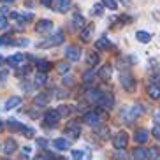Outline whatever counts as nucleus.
Here are the masks:
<instances>
[{"label":"nucleus","instance_id":"obj_5","mask_svg":"<svg viewBox=\"0 0 160 160\" xmlns=\"http://www.w3.org/2000/svg\"><path fill=\"white\" fill-rule=\"evenodd\" d=\"M127 142H128V136H127V132H125V130H120L118 134H114L113 146L116 148V150H125Z\"/></svg>","mask_w":160,"mask_h":160},{"label":"nucleus","instance_id":"obj_41","mask_svg":"<svg viewBox=\"0 0 160 160\" xmlns=\"http://www.w3.org/2000/svg\"><path fill=\"white\" fill-rule=\"evenodd\" d=\"M37 144L41 146V148H46V146H48V141H46V139H42V137H41V139H37Z\"/></svg>","mask_w":160,"mask_h":160},{"label":"nucleus","instance_id":"obj_43","mask_svg":"<svg viewBox=\"0 0 160 160\" xmlns=\"http://www.w3.org/2000/svg\"><path fill=\"white\" fill-rule=\"evenodd\" d=\"M63 85H65V86H71L72 85V78H71V76H69V78H67V76L63 78Z\"/></svg>","mask_w":160,"mask_h":160},{"label":"nucleus","instance_id":"obj_12","mask_svg":"<svg viewBox=\"0 0 160 160\" xmlns=\"http://www.w3.org/2000/svg\"><path fill=\"white\" fill-rule=\"evenodd\" d=\"M148 139H150V132L146 130V128H137V130L134 132V141H136L137 144H144Z\"/></svg>","mask_w":160,"mask_h":160},{"label":"nucleus","instance_id":"obj_37","mask_svg":"<svg viewBox=\"0 0 160 160\" xmlns=\"http://www.w3.org/2000/svg\"><path fill=\"white\" fill-rule=\"evenodd\" d=\"M21 134H23V136H27V137H32L33 134H35V132H33V128H30V127H23Z\"/></svg>","mask_w":160,"mask_h":160},{"label":"nucleus","instance_id":"obj_34","mask_svg":"<svg viewBox=\"0 0 160 160\" xmlns=\"http://www.w3.org/2000/svg\"><path fill=\"white\" fill-rule=\"evenodd\" d=\"M58 113H60V116H67V114L72 113V108H69V106H60L58 108Z\"/></svg>","mask_w":160,"mask_h":160},{"label":"nucleus","instance_id":"obj_19","mask_svg":"<svg viewBox=\"0 0 160 160\" xmlns=\"http://www.w3.org/2000/svg\"><path fill=\"white\" fill-rule=\"evenodd\" d=\"M25 60V55L23 53H16V55H12V57H9L7 58V65H11V67H16V65H19L21 62Z\"/></svg>","mask_w":160,"mask_h":160},{"label":"nucleus","instance_id":"obj_7","mask_svg":"<svg viewBox=\"0 0 160 160\" xmlns=\"http://www.w3.org/2000/svg\"><path fill=\"white\" fill-rule=\"evenodd\" d=\"M81 48L79 46H67L65 48V60L67 62H79L81 58Z\"/></svg>","mask_w":160,"mask_h":160},{"label":"nucleus","instance_id":"obj_33","mask_svg":"<svg viewBox=\"0 0 160 160\" xmlns=\"http://www.w3.org/2000/svg\"><path fill=\"white\" fill-rule=\"evenodd\" d=\"M12 44H16V42L11 41L9 35H0V46H12Z\"/></svg>","mask_w":160,"mask_h":160},{"label":"nucleus","instance_id":"obj_36","mask_svg":"<svg viewBox=\"0 0 160 160\" xmlns=\"http://www.w3.org/2000/svg\"><path fill=\"white\" fill-rule=\"evenodd\" d=\"M153 137H155V139H158L160 141V123H157V125H153Z\"/></svg>","mask_w":160,"mask_h":160},{"label":"nucleus","instance_id":"obj_22","mask_svg":"<svg viewBox=\"0 0 160 160\" xmlns=\"http://www.w3.org/2000/svg\"><path fill=\"white\" fill-rule=\"evenodd\" d=\"M53 146L57 150H69V139H65V137H57L53 141Z\"/></svg>","mask_w":160,"mask_h":160},{"label":"nucleus","instance_id":"obj_20","mask_svg":"<svg viewBox=\"0 0 160 160\" xmlns=\"http://www.w3.org/2000/svg\"><path fill=\"white\" fill-rule=\"evenodd\" d=\"M16 148H18L16 141L12 139V137H9V139L5 141V144H4V153H5V155H11V153H14V151H16Z\"/></svg>","mask_w":160,"mask_h":160},{"label":"nucleus","instance_id":"obj_18","mask_svg":"<svg viewBox=\"0 0 160 160\" xmlns=\"http://www.w3.org/2000/svg\"><path fill=\"white\" fill-rule=\"evenodd\" d=\"M71 5H72V0H58L53 7H55V11H58V12H67V11L71 9Z\"/></svg>","mask_w":160,"mask_h":160},{"label":"nucleus","instance_id":"obj_32","mask_svg":"<svg viewBox=\"0 0 160 160\" xmlns=\"http://www.w3.org/2000/svg\"><path fill=\"white\" fill-rule=\"evenodd\" d=\"M102 5H104V7H108V9H111V11H116L118 9L116 0H102Z\"/></svg>","mask_w":160,"mask_h":160},{"label":"nucleus","instance_id":"obj_21","mask_svg":"<svg viewBox=\"0 0 160 160\" xmlns=\"http://www.w3.org/2000/svg\"><path fill=\"white\" fill-rule=\"evenodd\" d=\"M95 78H97V72H95L93 69H86V71L83 72V83H86V85L93 83Z\"/></svg>","mask_w":160,"mask_h":160},{"label":"nucleus","instance_id":"obj_42","mask_svg":"<svg viewBox=\"0 0 160 160\" xmlns=\"http://www.w3.org/2000/svg\"><path fill=\"white\" fill-rule=\"evenodd\" d=\"M41 4L44 7H53V0H41Z\"/></svg>","mask_w":160,"mask_h":160},{"label":"nucleus","instance_id":"obj_25","mask_svg":"<svg viewBox=\"0 0 160 160\" xmlns=\"http://www.w3.org/2000/svg\"><path fill=\"white\" fill-rule=\"evenodd\" d=\"M109 46H111V42H109L106 37H100L99 41H95V49L97 51H104V49H109Z\"/></svg>","mask_w":160,"mask_h":160},{"label":"nucleus","instance_id":"obj_27","mask_svg":"<svg viewBox=\"0 0 160 160\" xmlns=\"http://www.w3.org/2000/svg\"><path fill=\"white\" fill-rule=\"evenodd\" d=\"M86 63H88V67H95L97 63H99V55L97 53H86Z\"/></svg>","mask_w":160,"mask_h":160},{"label":"nucleus","instance_id":"obj_49","mask_svg":"<svg viewBox=\"0 0 160 160\" xmlns=\"http://www.w3.org/2000/svg\"><path fill=\"white\" fill-rule=\"evenodd\" d=\"M2 62H4V58H2V57H0V63H2Z\"/></svg>","mask_w":160,"mask_h":160},{"label":"nucleus","instance_id":"obj_38","mask_svg":"<svg viewBox=\"0 0 160 160\" xmlns=\"http://www.w3.org/2000/svg\"><path fill=\"white\" fill-rule=\"evenodd\" d=\"M72 158H74V160H83V151H81V150H74V151H72Z\"/></svg>","mask_w":160,"mask_h":160},{"label":"nucleus","instance_id":"obj_35","mask_svg":"<svg viewBox=\"0 0 160 160\" xmlns=\"http://www.w3.org/2000/svg\"><path fill=\"white\" fill-rule=\"evenodd\" d=\"M102 7H104L102 4H95L93 7H92V14H93V16H100V14H102Z\"/></svg>","mask_w":160,"mask_h":160},{"label":"nucleus","instance_id":"obj_15","mask_svg":"<svg viewBox=\"0 0 160 160\" xmlns=\"http://www.w3.org/2000/svg\"><path fill=\"white\" fill-rule=\"evenodd\" d=\"M19 104H21V97H18V95H12V97H9V99L5 100L4 108H5V111H11V109L18 108Z\"/></svg>","mask_w":160,"mask_h":160},{"label":"nucleus","instance_id":"obj_45","mask_svg":"<svg viewBox=\"0 0 160 160\" xmlns=\"http://www.w3.org/2000/svg\"><path fill=\"white\" fill-rule=\"evenodd\" d=\"M33 160H48V158H46V157H44V155H39V157H35V158H33Z\"/></svg>","mask_w":160,"mask_h":160},{"label":"nucleus","instance_id":"obj_40","mask_svg":"<svg viewBox=\"0 0 160 160\" xmlns=\"http://www.w3.org/2000/svg\"><path fill=\"white\" fill-rule=\"evenodd\" d=\"M28 44H30V41H28V39H19V41H18V42H16V46H21V48H25V46H28Z\"/></svg>","mask_w":160,"mask_h":160},{"label":"nucleus","instance_id":"obj_30","mask_svg":"<svg viewBox=\"0 0 160 160\" xmlns=\"http://www.w3.org/2000/svg\"><path fill=\"white\" fill-rule=\"evenodd\" d=\"M51 63H49V62H46V60H41L37 63V69H39V72H44V74H46L48 71H49V69H51Z\"/></svg>","mask_w":160,"mask_h":160},{"label":"nucleus","instance_id":"obj_1","mask_svg":"<svg viewBox=\"0 0 160 160\" xmlns=\"http://www.w3.org/2000/svg\"><path fill=\"white\" fill-rule=\"evenodd\" d=\"M120 83H122V86L125 88V92H134L136 90V78L130 74L128 71H122V74H120Z\"/></svg>","mask_w":160,"mask_h":160},{"label":"nucleus","instance_id":"obj_13","mask_svg":"<svg viewBox=\"0 0 160 160\" xmlns=\"http://www.w3.org/2000/svg\"><path fill=\"white\" fill-rule=\"evenodd\" d=\"M51 27H53V21H51V19H39L37 25H35V32L46 33V32H49V30H51Z\"/></svg>","mask_w":160,"mask_h":160},{"label":"nucleus","instance_id":"obj_17","mask_svg":"<svg viewBox=\"0 0 160 160\" xmlns=\"http://www.w3.org/2000/svg\"><path fill=\"white\" fill-rule=\"evenodd\" d=\"M132 158L134 160H148V150H144L142 146H137L136 150L132 151Z\"/></svg>","mask_w":160,"mask_h":160},{"label":"nucleus","instance_id":"obj_4","mask_svg":"<svg viewBox=\"0 0 160 160\" xmlns=\"http://www.w3.org/2000/svg\"><path fill=\"white\" fill-rule=\"evenodd\" d=\"M63 39H65V35H63V32H62V30H57V33H55V35H51V37L48 39V42H41V44H39V48H51V46H60V44L63 42Z\"/></svg>","mask_w":160,"mask_h":160},{"label":"nucleus","instance_id":"obj_2","mask_svg":"<svg viewBox=\"0 0 160 160\" xmlns=\"http://www.w3.org/2000/svg\"><path fill=\"white\" fill-rule=\"evenodd\" d=\"M146 93H148V97H150L151 100H158L160 99V74L151 81L150 85H148Z\"/></svg>","mask_w":160,"mask_h":160},{"label":"nucleus","instance_id":"obj_16","mask_svg":"<svg viewBox=\"0 0 160 160\" xmlns=\"http://www.w3.org/2000/svg\"><path fill=\"white\" fill-rule=\"evenodd\" d=\"M92 33H93V25H86L85 28L81 30L79 39L83 42H90V41H92Z\"/></svg>","mask_w":160,"mask_h":160},{"label":"nucleus","instance_id":"obj_8","mask_svg":"<svg viewBox=\"0 0 160 160\" xmlns=\"http://www.w3.org/2000/svg\"><path fill=\"white\" fill-rule=\"evenodd\" d=\"M65 134L69 136V139H78L81 134V125L78 122H69L65 127Z\"/></svg>","mask_w":160,"mask_h":160},{"label":"nucleus","instance_id":"obj_47","mask_svg":"<svg viewBox=\"0 0 160 160\" xmlns=\"http://www.w3.org/2000/svg\"><path fill=\"white\" fill-rule=\"evenodd\" d=\"M122 2H123V4H128V0H122Z\"/></svg>","mask_w":160,"mask_h":160},{"label":"nucleus","instance_id":"obj_48","mask_svg":"<svg viewBox=\"0 0 160 160\" xmlns=\"http://www.w3.org/2000/svg\"><path fill=\"white\" fill-rule=\"evenodd\" d=\"M4 2H14V0H4Z\"/></svg>","mask_w":160,"mask_h":160},{"label":"nucleus","instance_id":"obj_46","mask_svg":"<svg viewBox=\"0 0 160 160\" xmlns=\"http://www.w3.org/2000/svg\"><path fill=\"white\" fill-rule=\"evenodd\" d=\"M49 160H63L62 157H55V158H49Z\"/></svg>","mask_w":160,"mask_h":160},{"label":"nucleus","instance_id":"obj_23","mask_svg":"<svg viewBox=\"0 0 160 160\" xmlns=\"http://www.w3.org/2000/svg\"><path fill=\"white\" fill-rule=\"evenodd\" d=\"M72 25L83 30V28L86 27V21H85V18H83V16H81L79 12H74V16H72Z\"/></svg>","mask_w":160,"mask_h":160},{"label":"nucleus","instance_id":"obj_50","mask_svg":"<svg viewBox=\"0 0 160 160\" xmlns=\"http://www.w3.org/2000/svg\"><path fill=\"white\" fill-rule=\"evenodd\" d=\"M0 130H2V122H0Z\"/></svg>","mask_w":160,"mask_h":160},{"label":"nucleus","instance_id":"obj_3","mask_svg":"<svg viewBox=\"0 0 160 160\" xmlns=\"http://www.w3.org/2000/svg\"><path fill=\"white\" fill-rule=\"evenodd\" d=\"M60 120V113H58V109H48L46 113H44V125L46 127H55Z\"/></svg>","mask_w":160,"mask_h":160},{"label":"nucleus","instance_id":"obj_10","mask_svg":"<svg viewBox=\"0 0 160 160\" xmlns=\"http://www.w3.org/2000/svg\"><path fill=\"white\" fill-rule=\"evenodd\" d=\"M85 97H86V100H88V102L97 104V106H99L100 97H102V92H100V90H97V88H90V90H86Z\"/></svg>","mask_w":160,"mask_h":160},{"label":"nucleus","instance_id":"obj_24","mask_svg":"<svg viewBox=\"0 0 160 160\" xmlns=\"http://www.w3.org/2000/svg\"><path fill=\"white\" fill-rule=\"evenodd\" d=\"M69 71H71V63H69L67 60H63V62H58V63H57V72H58V74L65 76Z\"/></svg>","mask_w":160,"mask_h":160},{"label":"nucleus","instance_id":"obj_28","mask_svg":"<svg viewBox=\"0 0 160 160\" xmlns=\"http://www.w3.org/2000/svg\"><path fill=\"white\" fill-rule=\"evenodd\" d=\"M33 85L35 86H44L46 85V74H44V72H37L35 78H33Z\"/></svg>","mask_w":160,"mask_h":160},{"label":"nucleus","instance_id":"obj_31","mask_svg":"<svg viewBox=\"0 0 160 160\" xmlns=\"http://www.w3.org/2000/svg\"><path fill=\"white\" fill-rule=\"evenodd\" d=\"M7 125H9L11 130H18V132L23 130V125H21V123H19L18 120H9V122H7Z\"/></svg>","mask_w":160,"mask_h":160},{"label":"nucleus","instance_id":"obj_14","mask_svg":"<svg viewBox=\"0 0 160 160\" xmlns=\"http://www.w3.org/2000/svg\"><path fill=\"white\" fill-rule=\"evenodd\" d=\"M49 93H46V92H41V93L35 95V99H33V104L37 106V108H42V106H46L48 102H49Z\"/></svg>","mask_w":160,"mask_h":160},{"label":"nucleus","instance_id":"obj_6","mask_svg":"<svg viewBox=\"0 0 160 160\" xmlns=\"http://www.w3.org/2000/svg\"><path fill=\"white\" fill-rule=\"evenodd\" d=\"M83 122H85L86 125H90V127H99V123H100L99 111H86V113L83 114Z\"/></svg>","mask_w":160,"mask_h":160},{"label":"nucleus","instance_id":"obj_9","mask_svg":"<svg viewBox=\"0 0 160 160\" xmlns=\"http://www.w3.org/2000/svg\"><path fill=\"white\" fill-rule=\"evenodd\" d=\"M97 76H99V79L104 81V83L109 81L111 79V76H113V65H111V63H104L99 71H97Z\"/></svg>","mask_w":160,"mask_h":160},{"label":"nucleus","instance_id":"obj_26","mask_svg":"<svg viewBox=\"0 0 160 160\" xmlns=\"http://www.w3.org/2000/svg\"><path fill=\"white\" fill-rule=\"evenodd\" d=\"M136 39L139 41L141 44H148L151 41V35L148 32H142V30H137L136 32Z\"/></svg>","mask_w":160,"mask_h":160},{"label":"nucleus","instance_id":"obj_29","mask_svg":"<svg viewBox=\"0 0 160 160\" xmlns=\"http://www.w3.org/2000/svg\"><path fill=\"white\" fill-rule=\"evenodd\" d=\"M160 158V148L158 146H153L148 150V160H158Z\"/></svg>","mask_w":160,"mask_h":160},{"label":"nucleus","instance_id":"obj_44","mask_svg":"<svg viewBox=\"0 0 160 160\" xmlns=\"http://www.w3.org/2000/svg\"><path fill=\"white\" fill-rule=\"evenodd\" d=\"M30 151H32V148H30V146H25V148H23V153H25V155H28Z\"/></svg>","mask_w":160,"mask_h":160},{"label":"nucleus","instance_id":"obj_11","mask_svg":"<svg viewBox=\"0 0 160 160\" xmlns=\"http://www.w3.org/2000/svg\"><path fill=\"white\" fill-rule=\"evenodd\" d=\"M113 106H114V97H113V95H111V93H102V97H100V102H99V108L109 111Z\"/></svg>","mask_w":160,"mask_h":160},{"label":"nucleus","instance_id":"obj_39","mask_svg":"<svg viewBox=\"0 0 160 160\" xmlns=\"http://www.w3.org/2000/svg\"><path fill=\"white\" fill-rule=\"evenodd\" d=\"M7 28V18L0 14V30H5Z\"/></svg>","mask_w":160,"mask_h":160}]
</instances>
